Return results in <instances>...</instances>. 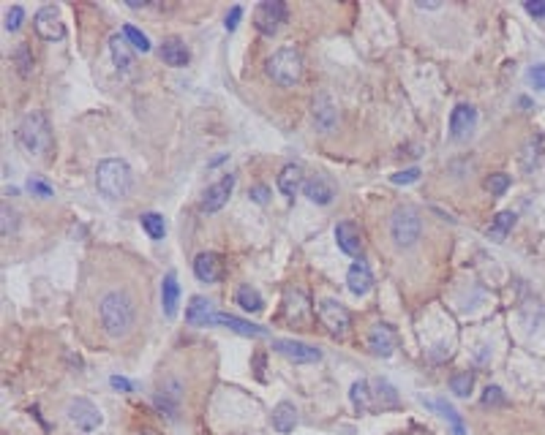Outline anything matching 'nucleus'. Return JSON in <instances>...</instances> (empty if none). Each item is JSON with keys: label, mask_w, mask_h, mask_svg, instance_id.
<instances>
[{"label": "nucleus", "mask_w": 545, "mask_h": 435, "mask_svg": "<svg viewBox=\"0 0 545 435\" xmlns=\"http://www.w3.org/2000/svg\"><path fill=\"white\" fill-rule=\"evenodd\" d=\"M98 313H101V327L109 338H123L131 332L134 327V299L123 291H109L104 294L101 305H98Z\"/></svg>", "instance_id": "f257e3e1"}, {"label": "nucleus", "mask_w": 545, "mask_h": 435, "mask_svg": "<svg viewBox=\"0 0 545 435\" xmlns=\"http://www.w3.org/2000/svg\"><path fill=\"white\" fill-rule=\"evenodd\" d=\"M16 145L36 158H44L52 150V131L41 112H30L22 117V123L16 126Z\"/></svg>", "instance_id": "f03ea898"}, {"label": "nucleus", "mask_w": 545, "mask_h": 435, "mask_svg": "<svg viewBox=\"0 0 545 435\" xmlns=\"http://www.w3.org/2000/svg\"><path fill=\"white\" fill-rule=\"evenodd\" d=\"M96 185L107 199H126L131 193V169L120 158H107L96 166Z\"/></svg>", "instance_id": "7ed1b4c3"}, {"label": "nucleus", "mask_w": 545, "mask_h": 435, "mask_svg": "<svg viewBox=\"0 0 545 435\" xmlns=\"http://www.w3.org/2000/svg\"><path fill=\"white\" fill-rule=\"evenodd\" d=\"M267 73L273 76L276 84L281 87H295L303 76V55L295 47H284L278 49L270 60H267Z\"/></svg>", "instance_id": "20e7f679"}, {"label": "nucleus", "mask_w": 545, "mask_h": 435, "mask_svg": "<svg viewBox=\"0 0 545 435\" xmlns=\"http://www.w3.org/2000/svg\"><path fill=\"white\" fill-rule=\"evenodd\" d=\"M390 237L395 239L398 248H412L420 239V215L414 207L403 204L390 217Z\"/></svg>", "instance_id": "39448f33"}, {"label": "nucleus", "mask_w": 545, "mask_h": 435, "mask_svg": "<svg viewBox=\"0 0 545 435\" xmlns=\"http://www.w3.org/2000/svg\"><path fill=\"white\" fill-rule=\"evenodd\" d=\"M316 316H319L322 327H324L330 335H335V338H344V335L349 332V327H352L349 310H346L341 302H335V299H322L319 307H316Z\"/></svg>", "instance_id": "423d86ee"}, {"label": "nucleus", "mask_w": 545, "mask_h": 435, "mask_svg": "<svg viewBox=\"0 0 545 435\" xmlns=\"http://www.w3.org/2000/svg\"><path fill=\"white\" fill-rule=\"evenodd\" d=\"M287 22V5L281 0H265L254 8V27L262 36L278 33V27Z\"/></svg>", "instance_id": "0eeeda50"}, {"label": "nucleus", "mask_w": 545, "mask_h": 435, "mask_svg": "<svg viewBox=\"0 0 545 435\" xmlns=\"http://www.w3.org/2000/svg\"><path fill=\"white\" fill-rule=\"evenodd\" d=\"M66 414H69V419L77 425L82 433H93V430H98V425H101V411H98L90 400H85V397H74V400L69 403Z\"/></svg>", "instance_id": "6e6552de"}, {"label": "nucleus", "mask_w": 545, "mask_h": 435, "mask_svg": "<svg viewBox=\"0 0 545 435\" xmlns=\"http://www.w3.org/2000/svg\"><path fill=\"white\" fill-rule=\"evenodd\" d=\"M36 33L44 38V41H60L66 36V27H63V19H60V11L55 5H44L36 11Z\"/></svg>", "instance_id": "1a4fd4ad"}, {"label": "nucleus", "mask_w": 545, "mask_h": 435, "mask_svg": "<svg viewBox=\"0 0 545 435\" xmlns=\"http://www.w3.org/2000/svg\"><path fill=\"white\" fill-rule=\"evenodd\" d=\"M273 351L287 357L289 362L295 364H311L322 360V351L313 349L309 343H300V340H273Z\"/></svg>", "instance_id": "9d476101"}, {"label": "nucleus", "mask_w": 545, "mask_h": 435, "mask_svg": "<svg viewBox=\"0 0 545 435\" xmlns=\"http://www.w3.org/2000/svg\"><path fill=\"white\" fill-rule=\"evenodd\" d=\"M109 52H112V60H115L118 73H120L123 79H131V76L137 73V60H134V52H131V44H129L126 36L115 33V36L109 38Z\"/></svg>", "instance_id": "9b49d317"}, {"label": "nucleus", "mask_w": 545, "mask_h": 435, "mask_svg": "<svg viewBox=\"0 0 545 435\" xmlns=\"http://www.w3.org/2000/svg\"><path fill=\"white\" fill-rule=\"evenodd\" d=\"M474 126H477V109L469 106V104H458L453 109V115H450V137L456 142H464V139L471 137Z\"/></svg>", "instance_id": "f8f14e48"}, {"label": "nucleus", "mask_w": 545, "mask_h": 435, "mask_svg": "<svg viewBox=\"0 0 545 435\" xmlns=\"http://www.w3.org/2000/svg\"><path fill=\"white\" fill-rule=\"evenodd\" d=\"M232 188H234V174H224L216 185H210V188L205 191V196H202V210H205V213H219V210L230 202Z\"/></svg>", "instance_id": "ddd939ff"}, {"label": "nucleus", "mask_w": 545, "mask_h": 435, "mask_svg": "<svg viewBox=\"0 0 545 435\" xmlns=\"http://www.w3.org/2000/svg\"><path fill=\"white\" fill-rule=\"evenodd\" d=\"M194 275L202 283H219L224 275V261L219 253H199L194 259Z\"/></svg>", "instance_id": "4468645a"}, {"label": "nucleus", "mask_w": 545, "mask_h": 435, "mask_svg": "<svg viewBox=\"0 0 545 435\" xmlns=\"http://www.w3.org/2000/svg\"><path fill=\"white\" fill-rule=\"evenodd\" d=\"M395 346H398V335H395L392 327H388V324L371 327V332H368V349L377 357H390L395 351Z\"/></svg>", "instance_id": "2eb2a0df"}, {"label": "nucleus", "mask_w": 545, "mask_h": 435, "mask_svg": "<svg viewBox=\"0 0 545 435\" xmlns=\"http://www.w3.org/2000/svg\"><path fill=\"white\" fill-rule=\"evenodd\" d=\"M161 60L166 63V66H172V69H183V66H188V60H191V52H188V47L177 38V36H169V38H164L161 41Z\"/></svg>", "instance_id": "dca6fc26"}, {"label": "nucleus", "mask_w": 545, "mask_h": 435, "mask_svg": "<svg viewBox=\"0 0 545 435\" xmlns=\"http://www.w3.org/2000/svg\"><path fill=\"white\" fill-rule=\"evenodd\" d=\"M335 239H338V248H341L346 256H360L363 239H360V228H357L352 220H341V223L335 226Z\"/></svg>", "instance_id": "f3484780"}, {"label": "nucleus", "mask_w": 545, "mask_h": 435, "mask_svg": "<svg viewBox=\"0 0 545 435\" xmlns=\"http://www.w3.org/2000/svg\"><path fill=\"white\" fill-rule=\"evenodd\" d=\"M213 324H221L227 329H232L237 335H245V338H267V329L259 327V324H248L243 318H237L232 313H216L213 316Z\"/></svg>", "instance_id": "a211bd4d"}, {"label": "nucleus", "mask_w": 545, "mask_h": 435, "mask_svg": "<svg viewBox=\"0 0 545 435\" xmlns=\"http://www.w3.org/2000/svg\"><path fill=\"white\" fill-rule=\"evenodd\" d=\"M346 286H349V291H352L355 296H366L368 291L374 289V275H371V270H368L363 261L352 264L349 272H346Z\"/></svg>", "instance_id": "6ab92c4d"}, {"label": "nucleus", "mask_w": 545, "mask_h": 435, "mask_svg": "<svg viewBox=\"0 0 545 435\" xmlns=\"http://www.w3.org/2000/svg\"><path fill=\"white\" fill-rule=\"evenodd\" d=\"M335 120H338V112H335V106H333L330 95L319 93V95L313 98V123H316V128H322V131H333Z\"/></svg>", "instance_id": "aec40b11"}, {"label": "nucleus", "mask_w": 545, "mask_h": 435, "mask_svg": "<svg viewBox=\"0 0 545 435\" xmlns=\"http://www.w3.org/2000/svg\"><path fill=\"white\" fill-rule=\"evenodd\" d=\"M213 302L210 299H205V296H191V305H188V310H186V321L191 324V327H208V324H213Z\"/></svg>", "instance_id": "412c9836"}, {"label": "nucleus", "mask_w": 545, "mask_h": 435, "mask_svg": "<svg viewBox=\"0 0 545 435\" xmlns=\"http://www.w3.org/2000/svg\"><path fill=\"white\" fill-rule=\"evenodd\" d=\"M177 305H180V286H177L175 272H169V275H164V283H161V307H164V316L166 318H175L177 316Z\"/></svg>", "instance_id": "4be33fe9"}, {"label": "nucleus", "mask_w": 545, "mask_h": 435, "mask_svg": "<svg viewBox=\"0 0 545 435\" xmlns=\"http://www.w3.org/2000/svg\"><path fill=\"white\" fill-rule=\"evenodd\" d=\"M303 169L298 163H287L278 174V191L287 196V199H295V193L303 188Z\"/></svg>", "instance_id": "5701e85b"}, {"label": "nucleus", "mask_w": 545, "mask_h": 435, "mask_svg": "<svg viewBox=\"0 0 545 435\" xmlns=\"http://www.w3.org/2000/svg\"><path fill=\"white\" fill-rule=\"evenodd\" d=\"M284 305H287V316H289V321H298V324H303V321L309 318V313H311V302H309V296H306L300 289L287 291Z\"/></svg>", "instance_id": "b1692460"}, {"label": "nucleus", "mask_w": 545, "mask_h": 435, "mask_svg": "<svg viewBox=\"0 0 545 435\" xmlns=\"http://www.w3.org/2000/svg\"><path fill=\"white\" fill-rule=\"evenodd\" d=\"M349 400H352V405H355V411H360V414H368V411H374L371 381H366V378L355 381V384H352V389H349Z\"/></svg>", "instance_id": "393cba45"}, {"label": "nucleus", "mask_w": 545, "mask_h": 435, "mask_svg": "<svg viewBox=\"0 0 545 435\" xmlns=\"http://www.w3.org/2000/svg\"><path fill=\"white\" fill-rule=\"evenodd\" d=\"M295 425H298V408H295L292 403L281 400V403L273 408V427H276L278 433H292Z\"/></svg>", "instance_id": "a878e982"}, {"label": "nucleus", "mask_w": 545, "mask_h": 435, "mask_svg": "<svg viewBox=\"0 0 545 435\" xmlns=\"http://www.w3.org/2000/svg\"><path fill=\"white\" fill-rule=\"evenodd\" d=\"M303 193L309 196V202H313V204H330L333 196H335L333 185H330L324 177H311V180L303 185Z\"/></svg>", "instance_id": "bb28decb"}, {"label": "nucleus", "mask_w": 545, "mask_h": 435, "mask_svg": "<svg viewBox=\"0 0 545 435\" xmlns=\"http://www.w3.org/2000/svg\"><path fill=\"white\" fill-rule=\"evenodd\" d=\"M371 397H374V411L382 408H398V392L390 386L388 381H371Z\"/></svg>", "instance_id": "cd10ccee"}, {"label": "nucleus", "mask_w": 545, "mask_h": 435, "mask_svg": "<svg viewBox=\"0 0 545 435\" xmlns=\"http://www.w3.org/2000/svg\"><path fill=\"white\" fill-rule=\"evenodd\" d=\"M431 408H436L442 416H445V422L450 425V430H453V435H467V427H464V419L458 416V411L453 408V405H447L445 400H434V403H428Z\"/></svg>", "instance_id": "c85d7f7f"}, {"label": "nucleus", "mask_w": 545, "mask_h": 435, "mask_svg": "<svg viewBox=\"0 0 545 435\" xmlns=\"http://www.w3.org/2000/svg\"><path fill=\"white\" fill-rule=\"evenodd\" d=\"M234 299H237V305H240L243 310H248V313H259V310L265 307L262 294L256 289H251V286H240L237 294H234Z\"/></svg>", "instance_id": "c756f323"}, {"label": "nucleus", "mask_w": 545, "mask_h": 435, "mask_svg": "<svg viewBox=\"0 0 545 435\" xmlns=\"http://www.w3.org/2000/svg\"><path fill=\"white\" fill-rule=\"evenodd\" d=\"M513 223H515V215H513V213H499V215L493 217V223L488 226V237H491L493 242H502V239L507 237V231L513 228Z\"/></svg>", "instance_id": "7c9ffc66"}, {"label": "nucleus", "mask_w": 545, "mask_h": 435, "mask_svg": "<svg viewBox=\"0 0 545 435\" xmlns=\"http://www.w3.org/2000/svg\"><path fill=\"white\" fill-rule=\"evenodd\" d=\"M11 63L16 66V73H19V76H30V73H33V55H30V47H27V44H19V47L11 52Z\"/></svg>", "instance_id": "2f4dec72"}, {"label": "nucleus", "mask_w": 545, "mask_h": 435, "mask_svg": "<svg viewBox=\"0 0 545 435\" xmlns=\"http://www.w3.org/2000/svg\"><path fill=\"white\" fill-rule=\"evenodd\" d=\"M140 223H142V228H145V234H148L151 239H164L166 223H164V217L158 215V213H145V215H140Z\"/></svg>", "instance_id": "473e14b6"}, {"label": "nucleus", "mask_w": 545, "mask_h": 435, "mask_svg": "<svg viewBox=\"0 0 545 435\" xmlns=\"http://www.w3.org/2000/svg\"><path fill=\"white\" fill-rule=\"evenodd\" d=\"M123 36L129 38V44H131L134 49H140V52H151V38H148L142 30H137L134 25H123Z\"/></svg>", "instance_id": "72a5a7b5"}, {"label": "nucleus", "mask_w": 545, "mask_h": 435, "mask_svg": "<svg viewBox=\"0 0 545 435\" xmlns=\"http://www.w3.org/2000/svg\"><path fill=\"white\" fill-rule=\"evenodd\" d=\"M471 386H474V375H471V373H456V375L450 378V389H453L458 397H469Z\"/></svg>", "instance_id": "f704fd0d"}, {"label": "nucleus", "mask_w": 545, "mask_h": 435, "mask_svg": "<svg viewBox=\"0 0 545 435\" xmlns=\"http://www.w3.org/2000/svg\"><path fill=\"white\" fill-rule=\"evenodd\" d=\"M27 191H30L33 196H38V199H52V196H55L52 185H49L47 180H41V177H30V180H27Z\"/></svg>", "instance_id": "c9c22d12"}, {"label": "nucleus", "mask_w": 545, "mask_h": 435, "mask_svg": "<svg viewBox=\"0 0 545 435\" xmlns=\"http://www.w3.org/2000/svg\"><path fill=\"white\" fill-rule=\"evenodd\" d=\"M485 188L493 193V196H502L507 188H510V174H491L485 180Z\"/></svg>", "instance_id": "e433bc0d"}, {"label": "nucleus", "mask_w": 545, "mask_h": 435, "mask_svg": "<svg viewBox=\"0 0 545 435\" xmlns=\"http://www.w3.org/2000/svg\"><path fill=\"white\" fill-rule=\"evenodd\" d=\"M22 19H25V8L22 5H11V11L5 14V30L8 33H16L22 27Z\"/></svg>", "instance_id": "4c0bfd02"}, {"label": "nucleus", "mask_w": 545, "mask_h": 435, "mask_svg": "<svg viewBox=\"0 0 545 435\" xmlns=\"http://www.w3.org/2000/svg\"><path fill=\"white\" fill-rule=\"evenodd\" d=\"M417 180H420V169H417V166L403 169V172H398V174L390 177L392 185H412V183H417Z\"/></svg>", "instance_id": "58836bf2"}, {"label": "nucleus", "mask_w": 545, "mask_h": 435, "mask_svg": "<svg viewBox=\"0 0 545 435\" xmlns=\"http://www.w3.org/2000/svg\"><path fill=\"white\" fill-rule=\"evenodd\" d=\"M499 403H504L502 389H499V386H488L485 395H482V405H499Z\"/></svg>", "instance_id": "ea45409f"}, {"label": "nucleus", "mask_w": 545, "mask_h": 435, "mask_svg": "<svg viewBox=\"0 0 545 435\" xmlns=\"http://www.w3.org/2000/svg\"><path fill=\"white\" fill-rule=\"evenodd\" d=\"M248 196H251L256 204H267V199H270V188H267V185H254V188L248 191Z\"/></svg>", "instance_id": "a19ab883"}, {"label": "nucleus", "mask_w": 545, "mask_h": 435, "mask_svg": "<svg viewBox=\"0 0 545 435\" xmlns=\"http://www.w3.org/2000/svg\"><path fill=\"white\" fill-rule=\"evenodd\" d=\"M524 8H526L532 16L545 19V0H529V3H524Z\"/></svg>", "instance_id": "79ce46f5"}, {"label": "nucleus", "mask_w": 545, "mask_h": 435, "mask_svg": "<svg viewBox=\"0 0 545 435\" xmlns=\"http://www.w3.org/2000/svg\"><path fill=\"white\" fill-rule=\"evenodd\" d=\"M109 384H112V389H118V392H134V384H131L129 378H123V375H112Z\"/></svg>", "instance_id": "37998d69"}, {"label": "nucleus", "mask_w": 545, "mask_h": 435, "mask_svg": "<svg viewBox=\"0 0 545 435\" xmlns=\"http://www.w3.org/2000/svg\"><path fill=\"white\" fill-rule=\"evenodd\" d=\"M240 16H243V5H232V11L227 14V22H224V27L232 33L234 27H237V22H240Z\"/></svg>", "instance_id": "c03bdc74"}, {"label": "nucleus", "mask_w": 545, "mask_h": 435, "mask_svg": "<svg viewBox=\"0 0 545 435\" xmlns=\"http://www.w3.org/2000/svg\"><path fill=\"white\" fill-rule=\"evenodd\" d=\"M529 79H532V84H535L537 90H545V66H535V69L529 71Z\"/></svg>", "instance_id": "a18cd8bd"}, {"label": "nucleus", "mask_w": 545, "mask_h": 435, "mask_svg": "<svg viewBox=\"0 0 545 435\" xmlns=\"http://www.w3.org/2000/svg\"><path fill=\"white\" fill-rule=\"evenodd\" d=\"M11 228H14V213L3 204V237H8V234H11Z\"/></svg>", "instance_id": "49530a36"}, {"label": "nucleus", "mask_w": 545, "mask_h": 435, "mask_svg": "<svg viewBox=\"0 0 545 435\" xmlns=\"http://www.w3.org/2000/svg\"><path fill=\"white\" fill-rule=\"evenodd\" d=\"M417 8H439V3H425V0H420Z\"/></svg>", "instance_id": "de8ad7c7"}, {"label": "nucleus", "mask_w": 545, "mask_h": 435, "mask_svg": "<svg viewBox=\"0 0 545 435\" xmlns=\"http://www.w3.org/2000/svg\"><path fill=\"white\" fill-rule=\"evenodd\" d=\"M137 435H161V433H156V430H151V427H142V430H140V433Z\"/></svg>", "instance_id": "09e8293b"}]
</instances>
